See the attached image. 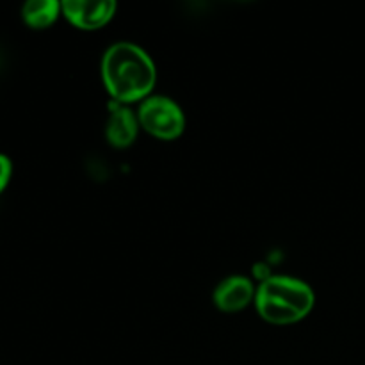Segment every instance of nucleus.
<instances>
[{"instance_id":"obj_7","label":"nucleus","mask_w":365,"mask_h":365,"mask_svg":"<svg viewBox=\"0 0 365 365\" xmlns=\"http://www.w3.org/2000/svg\"><path fill=\"white\" fill-rule=\"evenodd\" d=\"M63 6L57 0H29L21 6V20L27 27L46 29L59 18Z\"/></svg>"},{"instance_id":"obj_1","label":"nucleus","mask_w":365,"mask_h":365,"mask_svg":"<svg viewBox=\"0 0 365 365\" xmlns=\"http://www.w3.org/2000/svg\"><path fill=\"white\" fill-rule=\"evenodd\" d=\"M102 78L114 102L127 106L148 98L157 82V68L141 46L118 41L103 53Z\"/></svg>"},{"instance_id":"obj_4","label":"nucleus","mask_w":365,"mask_h":365,"mask_svg":"<svg viewBox=\"0 0 365 365\" xmlns=\"http://www.w3.org/2000/svg\"><path fill=\"white\" fill-rule=\"evenodd\" d=\"M61 6L64 18L82 31H96L103 27L116 13L114 0H64Z\"/></svg>"},{"instance_id":"obj_5","label":"nucleus","mask_w":365,"mask_h":365,"mask_svg":"<svg viewBox=\"0 0 365 365\" xmlns=\"http://www.w3.org/2000/svg\"><path fill=\"white\" fill-rule=\"evenodd\" d=\"M257 287L248 277L234 274L221 282L214 291V303L223 312L232 314L246 309L255 299Z\"/></svg>"},{"instance_id":"obj_2","label":"nucleus","mask_w":365,"mask_h":365,"mask_svg":"<svg viewBox=\"0 0 365 365\" xmlns=\"http://www.w3.org/2000/svg\"><path fill=\"white\" fill-rule=\"evenodd\" d=\"M316 294L307 282L287 274H271L257 285L255 307L271 324H292L309 316Z\"/></svg>"},{"instance_id":"obj_3","label":"nucleus","mask_w":365,"mask_h":365,"mask_svg":"<svg viewBox=\"0 0 365 365\" xmlns=\"http://www.w3.org/2000/svg\"><path fill=\"white\" fill-rule=\"evenodd\" d=\"M139 125L159 139H177L185 128V114L170 96L150 95L138 109Z\"/></svg>"},{"instance_id":"obj_6","label":"nucleus","mask_w":365,"mask_h":365,"mask_svg":"<svg viewBox=\"0 0 365 365\" xmlns=\"http://www.w3.org/2000/svg\"><path fill=\"white\" fill-rule=\"evenodd\" d=\"M109 118L106 123V138L109 145L114 148H127L135 141L139 132V120L138 114L132 113L123 103H110L109 106Z\"/></svg>"},{"instance_id":"obj_8","label":"nucleus","mask_w":365,"mask_h":365,"mask_svg":"<svg viewBox=\"0 0 365 365\" xmlns=\"http://www.w3.org/2000/svg\"><path fill=\"white\" fill-rule=\"evenodd\" d=\"M11 177H13V163L6 153H0V195L9 185Z\"/></svg>"}]
</instances>
